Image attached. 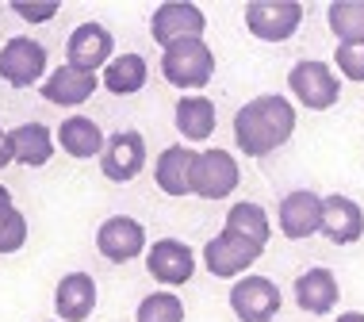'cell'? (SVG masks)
I'll return each mask as SVG.
<instances>
[{"label": "cell", "mask_w": 364, "mask_h": 322, "mask_svg": "<svg viewBox=\"0 0 364 322\" xmlns=\"http://www.w3.org/2000/svg\"><path fill=\"white\" fill-rule=\"evenodd\" d=\"M295 131V107L288 96L269 92V96H253L250 104L238 107L234 115V142L242 154L250 158H264V154L280 150Z\"/></svg>", "instance_id": "obj_1"}, {"label": "cell", "mask_w": 364, "mask_h": 322, "mask_svg": "<svg viewBox=\"0 0 364 322\" xmlns=\"http://www.w3.org/2000/svg\"><path fill=\"white\" fill-rule=\"evenodd\" d=\"M161 73L165 81L184 92H196L215 77V54L203 38H181V43L165 46L161 54Z\"/></svg>", "instance_id": "obj_2"}, {"label": "cell", "mask_w": 364, "mask_h": 322, "mask_svg": "<svg viewBox=\"0 0 364 322\" xmlns=\"http://www.w3.org/2000/svg\"><path fill=\"white\" fill-rule=\"evenodd\" d=\"M303 23L299 0H250L245 4V27L261 43H288Z\"/></svg>", "instance_id": "obj_3"}, {"label": "cell", "mask_w": 364, "mask_h": 322, "mask_svg": "<svg viewBox=\"0 0 364 322\" xmlns=\"http://www.w3.org/2000/svg\"><path fill=\"white\" fill-rule=\"evenodd\" d=\"M288 89L295 92V100L303 107H311V112H326V107L338 104L341 96V81L333 77V70L326 62H295L291 73H288Z\"/></svg>", "instance_id": "obj_4"}, {"label": "cell", "mask_w": 364, "mask_h": 322, "mask_svg": "<svg viewBox=\"0 0 364 322\" xmlns=\"http://www.w3.org/2000/svg\"><path fill=\"white\" fill-rule=\"evenodd\" d=\"M203 27H208V16L192 0H165L150 19V35L157 46H173L181 38H203Z\"/></svg>", "instance_id": "obj_5"}, {"label": "cell", "mask_w": 364, "mask_h": 322, "mask_svg": "<svg viewBox=\"0 0 364 322\" xmlns=\"http://www.w3.org/2000/svg\"><path fill=\"white\" fill-rule=\"evenodd\" d=\"M46 73V46L35 43L27 35H16L0 50V81L12 89H31L35 81H43Z\"/></svg>", "instance_id": "obj_6"}, {"label": "cell", "mask_w": 364, "mask_h": 322, "mask_svg": "<svg viewBox=\"0 0 364 322\" xmlns=\"http://www.w3.org/2000/svg\"><path fill=\"white\" fill-rule=\"evenodd\" d=\"M261 253H264V246H257V242L242 238V234H234V230H223L203 246V265H208L211 277L230 280V277H242Z\"/></svg>", "instance_id": "obj_7"}, {"label": "cell", "mask_w": 364, "mask_h": 322, "mask_svg": "<svg viewBox=\"0 0 364 322\" xmlns=\"http://www.w3.org/2000/svg\"><path fill=\"white\" fill-rule=\"evenodd\" d=\"M242 173L238 161L226 150H200L192 165V192L200 200H226L234 188H238Z\"/></svg>", "instance_id": "obj_8"}, {"label": "cell", "mask_w": 364, "mask_h": 322, "mask_svg": "<svg viewBox=\"0 0 364 322\" xmlns=\"http://www.w3.org/2000/svg\"><path fill=\"white\" fill-rule=\"evenodd\" d=\"M146 165V139L139 131H115L104 139V154H100V169L107 181L127 184L142 173Z\"/></svg>", "instance_id": "obj_9"}, {"label": "cell", "mask_w": 364, "mask_h": 322, "mask_svg": "<svg viewBox=\"0 0 364 322\" xmlns=\"http://www.w3.org/2000/svg\"><path fill=\"white\" fill-rule=\"evenodd\" d=\"M146 272H150L157 284L181 288V284H188L192 272H196V253L181 238H157L146 249Z\"/></svg>", "instance_id": "obj_10"}, {"label": "cell", "mask_w": 364, "mask_h": 322, "mask_svg": "<svg viewBox=\"0 0 364 322\" xmlns=\"http://www.w3.org/2000/svg\"><path fill=\"white\" fill-rule=\"evenodd\" d=\"M230 307L242 322H272L280 315V288L269 277H242L230 288Z\"/></svg>", "instance_id": "obj_11"}, {"label": "cell", "mask_w": 364, "mask_h": 322, "mask_svg": "<svg viewBox=\"0 0 364 322\" xmlns=\"http://www.w3.org/2000/svg\"><path fill=\"white\" fill-rule=\"evenodd\" d=\"M96 249H100L107 261H115V265H127V261L142 257L146 253L142 222L131 219V215H112V219H104V227L96 230Z\"/></svg>", "instance_id": "obj_12"}, {"label": "cell", "mask_w": 364, "mask_h": 322, "mask_svg": "<svg viewBox=\"0 0 364 322\" xmlns=\"http://www.w3.org/2000/svg\"><path fill=\"white\" fill-rule=\"evenodd\" d=\"M115 54V38L107 31L104 23H96V19H88L81 23L77 31L70 35V43H65V58H70L73 70H85V73H96L100 65L112 62Z\"/></svg>", "instance_id": "obj_13"}, {"label": "cell", "mask_w": 364, "mask_h": 322, "mask_svg": "<svg viewBox=\"0 0 364 322\" xmlns=\"http://www.w3.org/2000/svg\"><path fill=\"white\" fill-rule=\"evenodd\" d=\"M318 230H322V196L311 188L288 192L280 200V234L299 242V238H311Z\"/></svg>", "instance_id": "obj_14"}, {"label": "cell", "mask_w": 364, "mask_h": 322, "mask_svg": "<svg viewBox=\"0 0 364 322\" xmlns=\"http://www.w3.org/2000/svg\"><path fill=\"white\" fill-rule=\"evenodd\" d=\"M322 234L333 242V246H353V242L364 238V211L357 200L341 196H322Z\"/></svg>", "instance_id": "obj_15"}, {"label": "cell", "mask_w": 364, "mask_h": 322, "mask_svg": "<svg viewBox=\"0 0 364 322\" xmlns=\"http://www.w3.org/2000/svg\"><path fill=\"white\" fill-rule=\"evenodd\" d=\"M54 311L58 322H85L96 311V280L88 272H70L54 288Z\"/></svg>", "instance_id": "obj_16"}, {"label": "cell", "mask_w": 364, "mask_h": 322, "mask_svg": "<svg viewBox=\"0 0 364 322\" xmlns=\"http://www.w3.org/2000/svg\"><path fill=\"white\" fill-rule=\"evenodd\" d=\"M192 165H196V150L188 146H165L157 154V165H154V181L165 196H188L192 192Z\"/></svg>", "instance_id": "obj_17"}, {"label": "cell", "mask_w": 364, "mask_h": 322, "mask_svg": "<svg viewBox=\"0 0 364 322\" xmlns=\"http://www.w3.org/2000/svg\"><path fill=\"white\" fill-rule=\"evenodd\" d=\"M338 277H333L330 269H307L299 280H295V304H299L307 315H330L333 307H338Z\"/></svg>", "instance_id": "obj_18"}, {"label": "cell", "mask_w": 364, "mask_h": 322, "mask_svg": "<svg viewBox=\"0 0 364 322\" xmlns=\"http://www.w3.org/2000/svg\"><path fill=\"white\" fill-rule=\"evenodd\" d=\"M92 92H96V73L73 70L70 62L58 65V70L43 81V96L50 104H58V107H77V104H85Z\"/></svg>", "instance_id": "obj_19"}, {"label": "cell", "mask_w": 364, "mask_h": 322, "mask_svg": "<svg viewBox=\"0 0 364 322\" xmlns=\"http://www.w3.org/2000/svg\"><path fill=\"white\" fill-rule=\"evenodd\" d=\"M8 146H12V161L27 165V169H38L54 158V134L46 131L43 123H19L8 131Z\"/></svg>", "instance_id": "obj_20"}, {"label": "cell", "mask_w": 364, "mask_h": 322, "mask_svg": "<svg viewBox=\"0 0 364 322\" xmlns=\"http://www.w3.org/2000/svg\"><path fill=\"white\" fill-rule=\"evenodd\" d=\"M58 146H62L70 158L88 161V158H96V154H104V131H100V123L88 119V115H70V119L58 127Z\"/></svg>", "instance_id": "obj_21"}, {"label": "cell", "mask_w": 364, "mask_h": 322, "mask_svg": "<svg viewBox=\"0 0 364 322\" xmlns=\"http://www.w3.org/2000/svg\"><path fill=\"white\" fill-rule=\"evenodd\" d=\"M146 81H150V65H146L142 54H119V58H112V62L104 65V77H100V85H104L107 92H115V96L142 92Z\"/></svg>", "instance_id": "obj_22"}, {"label": "cell", "mask_w": 364, "mask_h": 322, "mask_svg": "<svg viewBox=\"0 0 364 322\" xmlns=\"http://www.w3.org/2000/svg\"><path fill=\"white\" fill-rule=\"evenodd\" d=\"M176 131L188 142H208L215 134V104L208 96H181L176 100Z\"/></svg>", "instance_id": "obj_23"}, {"label": "cell", "mask_w": 364, "mask_h": 322, "mask_svg": "<svg viewBox=\"0 0 364 322\" xmlns=\"http://www.w3.org/2000/svg\"><path fill=\"white\" fill-rule=\"evenodd\" d=\"M326 23L338 35V46L364 43V0H333L326 8Z\"/></svg>", "instance_id": "obj_24"}, {"label": "cell", "mask_w": 364, "mask_h": 322, "mask_svg": "<svg viewBox=\"0 0 364 322\" xmlns=\"http://www.w3.org/2000/svg\"><path fill=\"white\" fill-rule=\"evenodd\" d=\"M223 230H234V234H242V238H250V242H257V246H264V242H269V234H272L269 211H264L261 203L242 200V203H234V208H230Z\"/></svg>", "instance_id": "obj_25"}, {"label": "cell", "mask_w": 364, "mask_h": 322, "mask_svg": "<svg viewBox=\"0 0 364 322\" xmlns=\"http://www.w3.org/2000/svg\"><path fill=\"white\" fill-rule=\"evenodd\" d=\"M27 246V219L12 203V192L0 184V253H19Z\"/></svg>", "instance_id": "obj_26"}, {"label": "cell", "mask_w": 364, "mask_h": 322, "mask_svg": "<svg viewBox=\"0 0 364 322\" xmlns=\"http://www.w3.org/2000/svg\"><path fill=\"white\" fill-rule=\"evenodd\" d=\"M139 322H184V304L173 291H154L139 304Z\"/></svg>", "instance_id": "obj_27"}, {"label": "cell", "mask_w": 364, "mask_h": 322, "mask_svg": "<svg viewBox=\"0 0 364 322\" xmlns=\"http://www.w3.org/2000/svg\"><path fill=\"white\" fill-rule=\"evenodd\" d=\"M333 65H338L341 77H349V81H364V43L360 46H338V50H333Z\"/></svg>", "instance_id": "obj_28"}, {"label": "cell", "mask_w": 364, "mask_h": 322, "mask_svg": "<svg viewBox=\"0 0 364 322\" xmlns=\"http://www.w3.org/2000/svg\"><path fill=\"white\" fill-rule=\"evenodd\" d=\"M12 12L27 23H46V19L58 16V4H23V0H12Z\"/></svg>", "instance_id": "obj_29"}, {"label": "cell", "mask_w": 364, "mask_h": 322, "mask_svg": "<svg viewBox=\"0 0 364 322\" xmlns=\"http://www.w3.org/2000/svg\"><path fill=\"white\" fill-rule=\"evenodd\" d=\"M4 165H12V146H8V131L0 127V169Z\"/></svg>", "instance_id": "obj_30"}, {"label": "cell", "mask_w": 364, "mask_h": 322, "mask_svg": "<svg viewBox=\"0 0 364 322\" xmlns=\"http://www.w3.org/2000/svg\"><path fill=\"white\" fill-rule=\"evenodd\" d=\"M338 322H364V311H346Z\"/></svg>", "instance_id": "obj_31"}]
</instances>
